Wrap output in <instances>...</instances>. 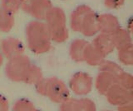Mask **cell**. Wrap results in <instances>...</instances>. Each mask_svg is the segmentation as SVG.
I'll return each instance as SVG.
<instances>
[{
    "label": "cell",
    "instance_id": "6da1fadb",
    "mask_svg": "<svg viewBox=\"0 0 133 111\" xmlns=\"http://www.w3.org/2000/svg\"><path fill=\"white\" fill-rule=\"evenodd\" d=\"M71 26L85 35H93L99 31L98 14L88 6H78L71 15Z\"/></svg>",
    "mask_w": 133,
    "mask_h": 111
},
{
    "label": "cell",
    "instance_id": "7a4b0ae2",
    "mask_svg": "<svg viewBox=\"0 0 133 111\" xmlns=\"http://www.w3.org/2000/svg\"><path fill=\"white\" fill-rule=\"evenodd\" d=\"M27 36L30 48L37 53L47 51L50 47L49 32L46 24L39 21H32L27 26Z\"/></svg>",
    "mask_w": 133,
    "mask_h": 111
},
{
    "label": "cell",
    "instance_id": "3957f363",
    "mask_svg": "<svg viewBox=\"0 0 133 111\" xmlns=\"http://www.w3.org/2000/svg\"><path fill=\"white\" fill-rule=\"evenodd\" d=\"M44 19L47 21L46 26L51 39L61 42L68 38L66 15L60 8L52 6Z\"/></svg>",
    "mask_w": 133,
    "mask_h": 111
},
{
    "label": "cell",
    "instance_id": "277c9868",
    "mask_svg": "<svg viewBox=\"0 0 133 111\" xmlns=\"http://www.w3.org/2000/svg\"><path fill=\"white\" fill-rule=\"evenodd\" d=\"M8 75L14 79H25L27 81H37L41 76L39 70L29 64L28 60L23 57L14 58L8 66Z\"/></svg>",
    "mask_w": 133,
    "mask_h": 111
},
{
    "label": "cell",
    "instance_id": "5b68a950",
    "mask_svg": "<svg viewBox=\"0 0 133 111\" xmlns=\"http://www.w3.org/2000/svg\"><path fill=\"white\" fill-rule=\"evenodd\" d=\"M20 9L39 20L44 19L52 7L49 0H20Z\"/></svg>",
    "mask_w": 133,
    "mask_h": 111
},
{
    "label": "cell",
    "instance_id": "8992f818",
    "mask_svg": "<svg viewBox=\"0 0 133 111\" xmlns=\"http://www.w3.org/2000/svg\"><path fill=\"white\" fill-rule=\"evenodd\" d=\"M98 28L102 34L111 35L120 28V23L118 19L112 14H98Z\"/></svg>",
    "mask_w": 133,
    "mask_h": 111
},
{
    "label": "cell",
    "instance_id": "52a82bcc",
    "mask_svg": "<svg viewBox=\"0 0 133 111\" xmlns=\"http://www.w3.org/2000/svg\"><path fill=\"white\" fill-rule=\"evenodd\" d=\"M2 47L5 54L11 58L21 56L23 52V46L20 42L14 39H8L3 42Z\"/></svg>",
    "mask_w": 133,
    "mask_h": 111
},
{
    "label": "cell",
    "instance_id": "ba28073f",
    "mask_svg": "<svg viewBox=\"0 0 133 111\" xmlns=\"http://www.w3.org/2000/svg\"><path fill=\"white\" fill-rule=\"evenodd\" d=\"M91 81L88 75L84 73H78L75 75L72 80V88L77 92H87L91 88Z\"/></svg>",
    "mask_w": 133,
    "mask_h": 111
},
{
    "label": "cell",
    "instance_id": "9c48e42d",
    "mask_svg": "<svg viewBox=\"0 0 133 111\" xmlns=\"http://www.w3.org/2000/svg\"><path fill=\"white\" fill-rule=\"evenodd\" d=\"M94 45L102 52L103 55L105 53L111 52L115 46L113 41H112L111 36L106 34H102L101 35H99L96 39Z\"/></svg>",
    "mask_w": 133,
    "mask_h": 111
},
{
    "label": "cell",
    "instance_id": "30bf717a",
    "mask_svg": "<svg viewBox=\"0 0 133 111\" xmlns=\"http://www.w3.org/2000/svg\"><path fill=\"white\" fill-rule=\"evenodd\" d=\"M111 39L113 41L114 45H117V46L123 48L127 45H129L130 44V36H129L128 33L126 30H123L122 28L116 30L114 34H112Z\"/></svg>",
    "mask_w": 133,
    "mask_h": 111
},
{
    "label": "cell",
    "instance_id": "8fae6325",
    "mask_svg": "<svg viewBox=\"0 0 133 111\" xmlns=\"http://www.w3.org/2000/svg\"><path fill=\"white\" fill-rule=\"evenodd\" d=\"M20 0H1L0 9L8 14L14 15L20 9Z\"/></svg>",
    "mask_w": 133,
    "mask_h": 111
},
{
    "label": "cell",
    "instance_id": "7c38bea8",
    "mask_svg": "<svg viewBox=\"0 0 133 111\" xmlns=\"http://www.w3.org/2000/svg\"><path fill=\"white\" fill-rule=\"evenodd\" d=\"M14 24V15L0 10V30L7 32L10 30Z\"/></svg>",
    "mask_w": 133,
    "mask_h": 111
},
{
    "label": "cell",
    "instance_id": "4fadbf2b",
    "mask_svg": "<svg viewBox=\"0 0 133 111\" xmlns=\"http://www.w3.org/2000/svg\"><path fill=\"white\" fill-rule=\"evenodd\" d=\"M87 44H86L84 41L77 40L72 44V48H71V53L72 55V58L75 59H83V55H84L85 48L87 47Z\"/></svg>",
    "mask_w": 133,
    "mask_h": 111
},
{
    "label": "cell",
    "instance_id": "5bb4252c",
    "mask_svg": "<svg viewBox=\"0 0 133 111\" xmlns=\"http://www.w3.org/2000/svg\"><path fill=\"white\" fill-rule=\"evenodd\" d=\"M120 57L122 61L126 64H131L132 61V54H131V44L127 45L123 48H121Z\"/></svg>",
    "mask_w": 133,
    "mask_h": 111
},
{
    "label": "cell",
    "instance_id": "9a60e30c",
    "mask_svg": "<svg viewBox=\"0 0 133 111\" xmlns=\"http://www.w3.org/2000/svg\"><path fill=\"white\" fill-rule=\"evenodd\" d=\"M125 0H104L105 5L109 9H118L124 3Z\"/></svg>",
    "mask_w": 133,
    "mask_h": 111
},
{
    "label": "cell",
    "instance_id": "2e32d148",
    "mask_svg": "<svg viewBox=\"0 0 133 111\" xmlns=\"http://www.w3.org/2000/svg\"><path fill=\"white\" fill-rule=\"evenodd\" d=\"M1 62H2V58H1V56H0V64H1Z\"/></svg>",
    "mask_w": 133,
    "mask_h": 111
},
{
    "label": "cell",
    "instance_id": "e0dca14e",
    "mask_svg": "<svg viewBox=\"0 0 133 111\" xmlns=\"http://www.w3.org/2000/svg\"><path fill=\"white\" fill-rule=\"evenodd\" d=\"M0 10H1V9H0Z\"/></svg>",
    "mask_w": 133,
    "mask_h": 111
}]
</instances>
